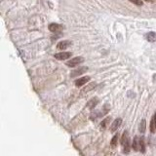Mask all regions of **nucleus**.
<instances>
[{"label": "nucleus", "mask_w": 156, "mask_h": 156, "mask_svg": "<svg viewBox=\"0 0 156 156\" xmlns=\"http://www.w3.org/2000/svg\"><path fill=\"white\" fill-rule=\"evenodd\" d=\"M70 45H71V42H70V41L63 40V41H61L57 47H58L59 50H65L67 48H68Z\"/></svg>", "instance_id": "nucleus-8"}, {"label": "nucleus", "mask_w": 156, "mask_h": 156, "mask_svg": "<svg viewBox=\"0 0 156 156\" xmlns=\"http://www.w3.org/2000/svg\"><path fill=\"white\" fill-rule=\"evenodd\" d=\"M129 1H131L132 3H134L137 6H142L143 5V1L142 0H129Z\"/></svg>", "instance_id": "nucleus-16"}, {"label": "nucleus", "mask_w": 156, "mask_h": 156, "mask_svg": "<svg viewBox=\"0 0 156 156\" xmlns=\"http://www.w3.org/2000/svg\"><path fill=\"white\" fill-rule=\"evenodd\" d=\"M95 87H96V83H95V82H94V83H89L85 88L82 89V91H81V93H80L81 96H84V95H86L87 93H89L90 91H92Z\"/></svg>", "instance_id": "nucleus-7"}, {"label": "nucleus", "mask_w": 156, "mask_h": 156, "mask_svg": "<svg viewBox=\"0 0 156 156\" xmlns=\"http://www.w3.org/2000/svg\"><path fill=\"white\" fill-rule=\"evenodd\" d=\"M98 103V98H92V100H90L89 102H88V103H87V106L89 107L90 109H93L94 107L96 106Z\"/></svg>", "instance_id": "nucleus-10"}, {"label": "nucleus", "mask_w": 156, "mask_h": 156, "mask_svg": "<svg viewBox=\"0 0 156 156\" xmlns=\"http://www.w3.org/2000/svg\"><path fill=\"white\" fill-rule=\"evenodd\" d=\"M87 70H88V67H78V68L74 69V70H73V71L70 73V76H71V77H76V76L81 75V74L85 73V72L87 71Z\"/></svg>", "instance_id": "nucleus-4"}, {"label": "nucleus", "mask_w": 156, "mask_h": 156, "mask_svg": "<svg viewBox=\"0 0 156 156\" xmlns=\"http://www.w3.org/2000/svg\"><path fill=\"white\" fill-rule=\"evenodd\" d=\"M90 81V77L89 76H85V77H81V78H78L77 80H75V86L76 87H81L84 84L88 83Z\"/></svg>", "instance_id": "nucleus-6"}, {"label": "nucleus", "mask_w": 156, "mask_h": 156, "mask_svg": "<svg viewBox=\"0 0 156 156\" xmlns=\"http://www.w3.org/2000/svg\"><path fill=\"white\" fill-rule=\"evenodd\" d=\"M61 28V26H59L58 23H51L49 26V29L52 32H57Z\"/></svg>", "instance_id": "nucleus-13"}, {"label": "nucleus", "mask_w": 156, "mask_h": 156, "mask_svg": "<svg viewBox=\"0 0 156 156\" xmlns=\"http://www.w3.org/2000/svg\"><path fill=\"white\" fill-rule=\"evenodd\" d=\"M70 56H71V53L69 52H61V53L56 54L55 58L59 61H62V60H67L68 58H70Z\"/></svg>", "instance_id": "nucleus-5"}, {"label": "nucleus", "mask_w": 156, "mask_h": 156, "mask_svg": "<svg viewBox=\"0 0 156 156\" xmlns=\"http://www.w3.org/2000/svg\"><path fill=\"white\" fill-rule=\"evenodd\" d=\"M146 39L149 42H154L156 41V33L155 32H148L146 34Z\"/></svg>", "instance_id": "nucleus-12"}, {"label": "nucleus", "mask_w": 156, "mask_h": 156, "mask_svg": "<svg viewBox=\"0 0 156 156\" xmlns=\"http://www.w3.org/2000/svg\"><path fill=\"white\" fill-rule=\"evenodd\" d=\"M156 131V113L152 116L151 121H150V132L154 133Z\"/></svg>", "instance_id": "nucleus-11"}, {"label": "nucleus", "mask_w": 156, "mask_h": 156, "mask_svg": "<svg viewBox=\"0 0 156 156\" xmlns=\"http://www.w3.org/2000/svg\"><path fill=\"white\" fill-rule=\"evenodd\" d=\"M117 141H118V136H117V135H115V136H114V137H113V138H112V139H111V146H115L116 144H117Z\"/></svg>", "instance_id": "nucleus-15"}, {"label": "nucleus", "mask_w": 156, "mask_h": 156, "mask_svg": "<svg viewBox=\"0 0 156 156\" xmlns=\"http://www.w3.org/2000/svg\"><path fill=\"white\" fill-rule=\"evenodd\" d=\"M83 58L82 57H75V58L71 59L70 61L67 62V67H76L77 64H79L81 62H83Z\"/></svg>", "instance_id": "nucleus-3"}, {"label": "nucleus", "mask_w": 156, "mask_h": 156, "mask_svg": "<svg viewBox=\"0 0 156 156\" xmlns=\"http://www.w3.org/2000/svg\"><path fill=\"white\" fill-rule=\"evenodd\" d=\"M121 123H122V119H121V118H117V119H115V120H114V122L112 123L111 127H110L111 132H115L116 130L120 127Z\"/></svg>", "instance_id": "nucleus-9"}, {"label": "nucleus", "mask_w": 156, "mask_h": 156, "mask_svg": "<svg viewBox=\"0 0 156 156\" xmlns=\"http://www.w3.org/2000/svg\"><path fill=\"white\" fill-rule=\"evenodd\" d=\"M132 146H133V148H134L136 151H138V150H141L142 152L145 151V146H144V142H143V138L135 137Z\"/></svg>", "instance_id": "nucleus-2"}, {"label": "nucleus", "mask_w": 156, "mask_h": 156, "mask_svg": "<svg viewBox=\"0 0 156 156\" xmlns=\"http://www.w3.org/2000/svg\"><path fill=\"white\" fill-rule=\"evenodd\" d=\"M145 128H146V122L143 119V120H142L141 124H139V132H141V133H144Z\"/></svg>", "instance_id": "nucleus-14"}, {"label": "nucleus", "mask_w": 156, "mask_h": 156, "mask_svg": "<svg viewBox=\"0 0 156 156\" xmlns=\"http://www.w3.org/2000/svg\"><path fill=\"white\" fill-rule=\"evenodd\" d=\"M144 1H147V2H152V0H144Z\"/></svg>", "instance_id": "nucleus-18"}, {"label": "nucleus", "mask_w": 156, "mask_h": 156, "mask_svg": "<svg viewBox=\"0 0 156 156\" xmlns=\"http://www.w3.org/2000/svg\"><path fill=\"white\" fill-rule=\"evenodd\" d=\"M121 144L123 146V151L125 153H129L130 149H131V145H130V138L128 132L126 131L124 132V134L122 135V138H121Z\"/></svg>", "instance_id": "nucleus-1"}, {"label": "nucleus", "mask_w": 156, "mask_h": 156, "mask_svg": "<svg viewBox=\"0 0 156 156\" xmlns=\"http://www.w3.org/2000/svg\"><path fill=\"white\" fill-rule=\"evenodd\" d=\"M109 119H110V118H105V119H104V120L103 121V122H102V123H101V127H102V128H105V127H106V123L107 122H108V121H109Z\"/></svg>", "instance_id": "nucleus-17"}]
</instances>
